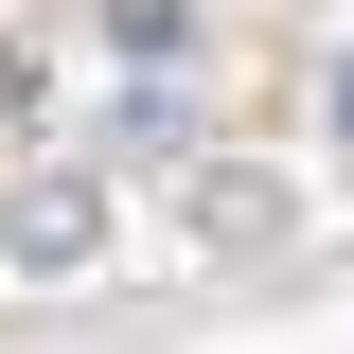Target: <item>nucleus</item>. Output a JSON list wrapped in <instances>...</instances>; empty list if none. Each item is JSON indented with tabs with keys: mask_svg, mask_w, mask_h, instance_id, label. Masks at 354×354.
<instances>
[{
	"mask_svg": "<svg viewBox=\"0 0 354 354\" xmlns=\"http://www.w3.org/2000/svg\"><path fill=\"white\" fill-rule=\"evenodd\" d=\"M337 124H354V71H337Z\"/></svg>",
	"mask_w": 354,
	"mask_h": 354,
	"instance_id": "7ed1b4c3",
	"label": "nucleus"
},
{
	"mask_svg": "<svg viewBox=\"0 0 354 354\" xmlns=\"http://www.w3.org/2000/svg\"><path fill=\"white\" fill-rule=\"evenodd\" d=\"M71 248H106V195L36 177V195H18V230H0V266H71Z\"/></svg>",
	"mask_w": 354,
	"mask_h": 354,
	"instance_id": "f257e3e1",
	"label": "nucleus"
},
{
	"mask_svg": "<svg viewBox=\"0 0 354 354\" xmlns=\"http://www.w3.org/2000/svg\"><path fill=\"white\" fill-rule=\"evenodd\" d=\"M195 213H213V248H266V230H283V177H213Z\"/></svg>",
	"mask_w": 354,
	"mask_h": 354,
	"instance_id": "f03ea898",
	"label": "nucleus"
}]
</instances>
